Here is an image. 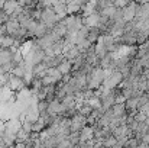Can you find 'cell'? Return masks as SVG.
<instances>
[{"label": "cell", "instance_id": "3", "mask_svg": "<svg viewBox=\"0 0 149 148\" xmlns=\"http://www.w3.org/2000/svg\"><path fill=\"white\" fill-rule=\"evenodd\" d=\"M136 12H138V4L136 3H129V6L123 9V20L126 23L133 22L136 19Z\"/></svg>", "mask_w": 149, "mask_h": 148}, {"label": "cell", "instance_id": "9", "mask_svg": "<svg viewBox=\"0 0 149 148\" xmlns=\"http://www.w3.org/2000/svg\"><path fill=\"white\" fill-rule=\"evenodd\" d=\"M16 45V39L10 35H3L0 36V47L1 49H9V48H13Z\"/></svg>", "mask_w": 149, "mask_h": 148}, {"label": "cell", "instance_id": "10", "mask_svg": "<svg viewBox=\"0 0 149 148\" xmlns=\"http://www.w3.org/2000/svg\"><path fill=\"white\" fill-rule=\"evenodd\" d=\"M58 70L61 71L62 76H68V74H71V70H72V61L64 60V61L58 65Z\"/></svg>", "mask_w": 149, "mask_h": 148}, {"label": "cell", "instance_id": "1", "mask_svg": "<svg viewBox=\"0 0 149 148\" xmlns=\"http://www.w3.org/2000/svg\"><path fill=\"white\" fill-rule=\"evenodd\" d=\"M123 80H125L123 74L116 70L114 73L106 76V79H104V89H106V90H114Z\"/></svg>", "mask_w": 149, "mask_h": 148}, {"label": "cell", "instance_id": "8", "mask_svg": "<svg viewBox=\"0 0 149 148\" xmlns=\"http://www.w3.org/2000/svg\"><path fill=\"white\" fill-rule=\"evenodd\" d=\"M94 137H96V129L88 125L80 132V141H83V142H91L94 140Z\"/></svg>", "mask_w": 149, "mask_h": 148}, {"label": "cell", "instance_id": "7", "mask_svg": "<svg viewBox=\"0 0 149 148\" xmlns=\"http://www.w3.org/2000/svg\"><path fill=\"white\" fill-rule=\"evenodd\" d=\"M7 87L12 92H17V90H22L25 87V81H23V79H19V77H15L10 74V79L7 81Z\"/></svg>", "mask_w": 149, "mask_h": 148}, {"label": "cell", "instance_id": "4", "mask_svg": "<svg viewBox=\"0 0 149 148\" xmlns=\"http://www.w3.org/2000/svg\"><path fill=\"white\" fill-rule=\"evenodd\" d=\"M61 113H65L62 102L58 100V99L49 102V105H48V115L49 116H59Z\"/></svg>", "mask_w": 149, "mask_h": 148}, {"label": "cell", "instance_id": "2", "mask_svg": "<svg viewBox=\"0 0 149 148\" xmlns=\"http://www.w3.org/2000/svg\"><path fill=\"white\" fill-rule=\"evenodd\" d=\"M41 22H42L44 25H47L49 29H52V28L56 25V22H59V20H58V16H56L55 10H54L52 7H47V9H42Z\"/></svg>", "mask_w": 149, "mask_h": 148}, {"label": "cell", "instance_id": "6", "mask_svg": "<svg viewBox=\"0 0 149 148\" xmlns=\"http://www.w3.org/2000/svg\"><path fill=\"white\" fill-rule=\"evenodd\" d=\"M22 129V122L20 119H10L6 122V134H12V135H17V132Z\"/></svg>", "mask_w": 149, "mask_h": 148}, {"label": "cell", "instance_id": "12", "mask_svg": "<svg viewBox=\"0 0 149 148\" xmlns=\"http://www.w3.org/2000/svg\"><path fill=\"white\" fill-rule=\"evenodd\" d=\"M117 144V138H114L113 135H109L104 141H103V148H113Z\"/></svg>", "mask_w": 149, "mask_h": 148}, {"label": "cell", "instance_id": "11", "mask_svg": "<svg viewBox=\"0 0 149 148\" xmlns=\"http://www.w3.org/2000/svg\"><path fill=\"white\" fill-rule=\"evenodd\" d=\"M86 39L93 45L96 41H99L100 39V29H90V32H88V35H87Z\"/></svg>", "mask_w": 149, "mask_h": 148}, {"label": "cell", "instance_id": "5", "mask_svg": "<svg viewBox=\"0 0 149 148\" xmlns=\"http://www.w3.org/2000/svg\"><path fill=\"white\" fill-rule=\"evenodd\" d=\"M4 29H6V32H7L10 36H13V35L20 29L19 19H17L16 16H9V20H7V23L4 25Z\"/></svg>", "mask_w": 149, "mask_h": 148}]
</instances>
